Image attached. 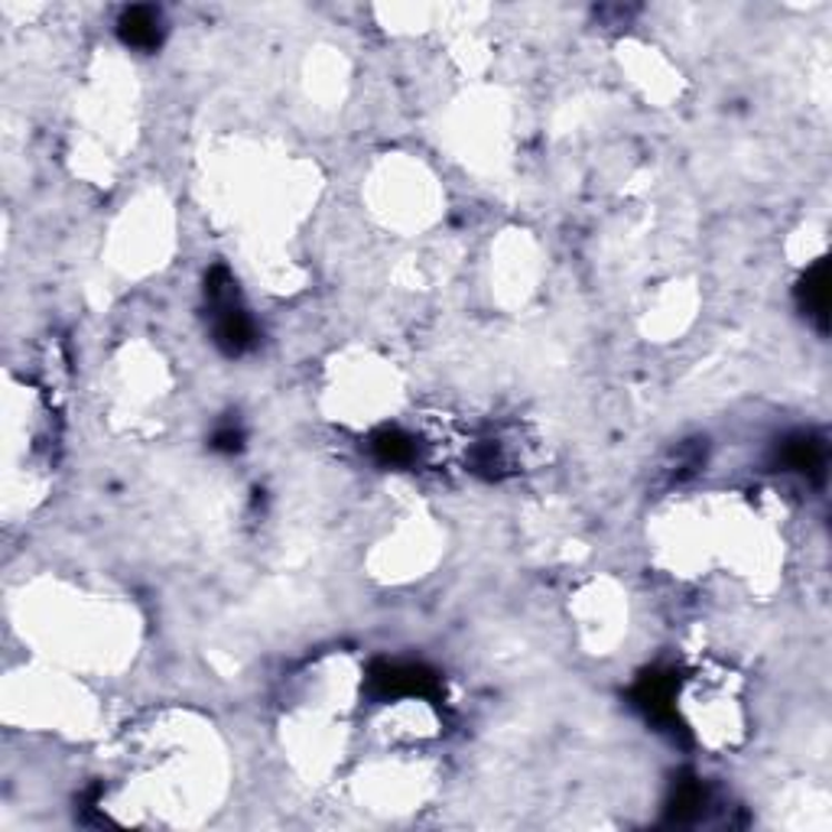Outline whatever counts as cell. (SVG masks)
Masks as SVG:
<instances>
[{
    "label": "cell",
    "instance_id": "obj_1",
    "mask_svg": "<svg viewBox=\"0 0 832 832\" xmlns=\"http://www.w3.org/2000/svg\"><path fill=\"white\" fill-rule=\"evenodd\" d=\"M118 30H121L127 46L153 49V46H160V37H164V20L153 7H127L118 20Z\"/></svg>",
    "mask_w": 832,
    "mask_h": 832
}]
</instances>
